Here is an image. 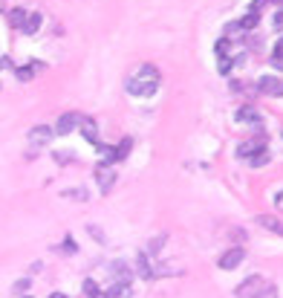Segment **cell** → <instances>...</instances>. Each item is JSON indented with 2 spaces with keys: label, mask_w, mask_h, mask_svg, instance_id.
Instances as JSON below:
<instances>
[{
  "label": "cell",
  "mask_w": 283,
  "mask_h": 298,
  "mask_svg": "<svg viewBox=\"0 0 283 298\" xmlns=\"http://www.w3.org/2000/svg\"><path fill=\"white\" fill-rule=\"evenodd\" d=\"M156 90H159V69L151 67V64L139 67V72L127 78V93H130V96L148 99V96H153Z\"/></svg>",
  "instance_id": "obj_1"
},
{
  "label": "cell",
  "mask_w": 283,
  "mask_h": 298,
  "mask_svg": "<svg viewBox=\"0 0 283 298\" xmlns=\"http://www.w3.org/2000/svg\"><path fill=\"white\" fill-rule=\"evenodd\" d=\"M266 287H269V284H266V278H263V275H252V278H246V281L234 290V296H237V298H257Z\"/></svg>",
  "instance_id": "obj_2"
},
{
  "label": "cell",
  "mask_w": 283,
  "mask_h": 298,
  "mask_svg": "<svg viewBox=\"0 0 283 298\" xmlns=\"http://www.w3.org/2000/svg\"><path fill=\"white\" fill-rule=\"evenodd\" d=\"M95 183H98V191H101V194H110L113 185H116V171L107 165V162L98 165L95 168Z\"/></svg>",
  "instance_id": "obj_3"
},
{
  "label": "cell",
  "mask_w": 283,
  "mask_h": 298,
  "mask_svg": "<svg viewBox=\"0 0 283 298\" xmlns=\"http://www.w3.org/2000/svg\"><path fill=\"white\" fill-rule=\"evenodd\" d=\"M243 261H246V252H243L240 246H234V249H228V252H222V255H220V261H217V266L228 272V269H237V266L243 264Z\"/></svg>",
  "instance_id": "obj_4"
},
{
  "label": "cell",
  "mask_w": 283,
  "mask_h": 298,
  "mask_svg": "<svg viewBox=\"0 0 283 298\" xmlns=\"http://www.w3.org/2000/svg\"><path fill=\"white\" fill-rule=\"evenodd\" d=\"M257 90L263 96H283V81L278 75H263V78H257Z\"/></svg>",
  "instance_id": "obj_5"
},
{
  "label": "cell",
  "mask_w": 283,
  "mask_h": 298,
  "mask_svg": "<svg viewBox=\"0 0 283 298\" xmlns=\"http://www.w3.org/2000/svg\"><path fill=\"white\" fill-rule=\"evenodd\" d=\"M81 119H84V116H78V113H64L61 119L55 122V133H58V136H66V133H72L75 128H78V125H81Z\"/></svg>",
  "instance_id": "obj_6"
},
{
  "label": "cell",
  "mask_w": 283,
  "mask_h": 298,
  "mask_svg": "<svg viewBox=\"0 0 283 298\" xmlns=\"http://www.w3.org/2000/svg\"><path fill=\"white\" fill-rule=\"evenodd\" d=\"M260 151H266V142L263 139H249V142H240L237 145V157L240 160H252L254 154H260Z\"/></svg>",
  "instance_id": "obj_7"
},
{
  "label": "cell",
  "mask_w": 283,
  "mask_h": 298,
  "mask_svg": "<svg viewBox=\"0 0 283 298\" xmlns=\"http://www.w3.org/2000/svg\"><path fill=\"white\" fill-rule=\"evenodd\" d=\"M237 122H249L254 131H263V119H260V113L254 107H240L237 110Z\"/></svg>",
  "instance_id": "obj_8"
},
{
  "label": "cell",
  "mask_w": 283,
  "mask_h": 298,
  "mask_svg": "<svg viewBox=\"0 0 283 298\" xmlns=\"http://www.w3.org/2000/svg\"><path fill=\"white\" fill-rule=\"evenodd\" d=\"M52 136H55V128L38 125V128H32V131H29V142H32V145H46Z\"/></svg>",
  "instance_id": "obj_9"
},
{
  "label": "cell",
  "mask_w": 283,
  "mask_h": 298,
  "mask_svg": "<svg viewBox=\"0 0 283 298\" xmlns=\"http://www.w3.org/2000/svg\"><path fill=\"white\" fill-rule=\"evenodd\" d=\"M81 136L87 139V142H93V145H98V128H95V122L93 119H81Z\"/></svg>",
  "instance_id": "obj_10"
},
{
  "label": "cell",
  "mask_w": 283,
  "mask_h": 298,
  "mask_svg": "<svg viewBox=\"0 0 283 298\" xmlns=\"http://www.w3.org/2000/svg\"><path fill=\"white\" fill-rule=\"evenodd\" d=\"M257 223H260V226H263L266 232H275V234H281V237H283V223H281V220H278V217H269V214H260V217H257Z\"/></svg>",
  "instance_id": "obj_11"
},
{
  "label": "cell",
  "mask_w": 283,
  "mask_h": 298,
  "mask_svg": "<svg viewBox=\"0 0 283 298\" xmlns=\"http://www.w3.org/2000/svg\"><path fill=\"white\" fill-rule=\"evenodd\" d=\"M41 23H44L41 12H29V15H26V23H23V29H21V32H23V35H35L38 29H41Z\"/></svg>",
  "instance_id": "obj_12"
},
{
  "label": "cell",
  "mask_w": 283,
  "mask_h": 298,
  "mask_svg": "<svg viewBox=\"0 0 283 298\" xmlns=\"http://www.w3.org/2000/svg\"><path fill=\"white\" fill-rule=\"evenodd\" d=\"M26 9H21V6H15V9H9V26H15V29H23V23H26Z\"/></svg>",
  "instance_id": "obj_13"
},
{
  "label": "cell",
  "mask_w": 283,
  "mask_h": 298,
  "mask_svg": "<svg viewBox=\"0 0 283 298\" xmlns=\"http://www.w3.org/2000/svg\"><path fill=\"white\" fill-rule=\"evenodd\" d=\"M35 69H41V64H29V67H18V69H15V75H18V81H29L32 75H35Z\"/></svg>",
  "instance_id": "obj_14"
},
{
  "label": "cell",
  "mask_w": 283,
  "mask_h": 298,
  "mask_svg": "<svg viewBox=\"0 0 283 298\" xmlns=\"http://www.w3.org/2000/svg\"><path fill=\"white\" fill-rule=\"evenodd\" d=\"M257 23H260V12H252V9H249V15H246V18L240 21V26H243L246 32H249V29H254Z\"/></svg>",
  "instance_id": "obj_15"
},
{
  "label": "cell",
  "mask_w": 283,
  "mask_h": 298,
  "mask_svg": "<svg viewBox=\"0 0 283 298\" xmlns=\"http://www.w3.org/2000/svg\"><path fill=\"white\" fill-rule=\"evenodd\" d=\"M130 148H133V139L127 136V139H122V142L116 145V160H125L127 154H130Z\"/></svg>",
  "instance_id": "obj_16"
},
{
  "label": "cell",
  "mask_w": 283,
  "mask_h": 298,
  "mask_svg": "<svg viewBox=\"0 0 283 298\" xmlns=\"http://www.w3.org/2000/svg\"><path fill=\"white\" fill-rule=\"evenodd\" d=\"M139 275H142V278H153V275H156V272L151 269V264H148L145 255H139Z\"/></svg>",
  "instance_id": "obj_17"
},
{
  "label": "cell",
  "mask_w": 283,
  "mask_h": 298,
  "mask_svg": "<svg viewBox=\"0 0 283 298\" xmlns=\"http://www.w3.org/2000/svg\"><path fill=\"white\" fill-rule=\"evenodd\" d=\"M64 197H69V200H81V203H84V200H90V194H87L84 188H66V191H64Z\"/></svg>",
  "instance_id": "obj_18"
},
{
  "label": "cell",
  "mask_w": 283,
  "mask_h": 298,
  "mask_svg": "<svg viewBox=\"0 0 283 298\" xmlns=\"http://www.w3.org/2000/svg\"><path fill=\"white\" fill-rule=\"evenodd\" d=\"M98 293H101V290H98V284H95L93 278H87V281H84V296L93 298V296H98Z\"/></svg>",
  "instance_id": "obj_19"
},
{
  "label": "cell",
  "mask_w": 283,
  "mask_h": 298,
  "mask_svg": "<svg viewBox=\"0 0 283 298\" xmlns=\"http://www.w3.org/2000/svg\"><path fill=\"white\" fill-rule=\"evenodd\" d=\"M162 246H165V234H159V237H153V240L148 243V252H151V255H156Z\"/></svg>",
  "instance_id": "obj_20"
},
{
  "label": "cell",
  "mask_w": 283,
  "mask_h": 298,
  "mask_svg": "<svg viewBox=\"0 0 283 298\" xmlns=\"http://www.w3.org/2000/svg\"><path fill=\"white\" fill-rule=\"evenodd\" d=\"M231 67H234V61H231L228 55H222L220 64H217V69H220V75H228V72H231Z\"/></svg>",
  "instance_id": "obj_21"
},
{
  "label": "cell",
  "mask_w": 283,
  "mask_h": 298,
  "mask_svg": "<svg viewBox=\"0 0 283 298\" xmlns=\"http://www.w3.org/2000/svg\"><path fill=\"white\" fill-rule=\"evenodd\" d=\"M29 287H32V281H29V278H21V281H15V287H12V290H15L18 296H23V293H26Z\"/></svg>",
  "instance_id": "obj_22"
},
{
  "label": "cell",
  "mask_w": 283,
  "mask_h": 298,
  "mask_svg": "<svg viewBox=\"0 0 283 298\" xmlns=\"http://www.w3.org/2000/svg\"><path fill=\"white\" fill-rule=\"evenodd\" d=\"M249 162H252V165H266V162H269V154H266V151H260V154H254Z\"/></svg>",
  "instance_id": "obj_23"
},
{
  "label": "cell",
  "mask_w": 283,
  "mask_h": 298,
  "mask_svg": "<svg viewBox=\"0 0 283 298\" xmlns=\"http://www.w3.org/2000/svg\"><path fill=\"white\" fill-rule=\"evenodd\" d=\"M75 249H78V246H75V240H72V237H64V246H61V252H66V255H72Z\"/></svg>",
  "instance_id": "obj_24"
},
{
  "label": "cell",
  "mask_w": 283,
  "mask_h": 298,
  "mask_svg": "<svg viewBox=\"0 0 283 298\" xmlns=\"http://www.w3.org/2000/svg\"><path fill=\"white\" fill-rule=\"evenodd\" d=\"M214 49H217V55H225V52H228V38H220V41H217V46H214Z\"/></svg>",
  "instance_id": "obj_25"
},
{
  "label": "cell",
  "mask_w": 283,
  "mask_h": 298,
  "mask_svg": "<svg viewBox=\"0 0 283 298\" xmlns=\"http://www.w3.org/2000/svg\"><path fill=\"white\" fill-rule=\"evenodd\" d=\"M257 298H278V293H275V287H266V290H263Z\"/></svg>",
  "instance_id": "obj_26"
},
{
  "label": "cell",
  "mask_w": 283,
  "mask_h": 298,
  "mask_svg": "<svg viewBox=\"0 0 283 298\" xmlns=\"http://www.w3.org/2000/svg\"><path fill=\"white\" fill-rule=\"evenodd\" d=\"M87 232L93 234V237H95V240H98V243H104V234H101V229H95V226H90Z\"/></svg>",
  "instance_id": "obj_27"
},
{
  "label": "cell",
  "mask_w": 283,
  "mask_h": 298,
  "mask_svg": "<svg viewBox=\"0 0 283 298\" xmlns=\"http://www.w3.org/2000/svg\"><path fill=\"white\" fill-rule=\"evenodd\" d=\"M266 3H269V0H254V3H252V12H260Z\"/></svg>",
  "instance_id": "obj_28"
},
{
  "label": "cell",
  "mask_w": 283,
  "mask_h": 298,
  "mask_svg": "<svg viewBox=\"0 0 283 298\" xmlns=\"http://www.w3.org/2000/svg\"><path fill=\"white\" fill-rule=\"evenodd\" d=\"M275 206H278V208H281V211H283V191H281V194H278V197H275Z\"/></svg>",
  "instance_id": "obj_29"
},
{
  "label": "cell",
  "mask_w": 283,
  "mask_h": 298,
  "mask_svg": "<svg viewBox=\"0 0 283 298\" xmlns=\"http://www.w3.org/2000/svg\"><path fill=\"white\" fill-rule=\"evenodd\" d=\"M49 298H66V296H61V293H52V296H49Z\"/></svg>",
  "instance_id": "obj_30"
},
{
  "label": "cell",
  "mask_w": 283,
  "mask_h": 298,
  "mask_svg": "<svg viewBox=\"0 0 283 298\" xmlns=\"http://www.w3.org/2000/svg\"><path fill=\"white\" fill-rule=\"evenodd\" d=\"M93 298H110V296H107V293H98V296H93Z\"/></svg>",
  "instance_id": "obj_31"
},
{
  "label": "cell",
  "mask_w": 283,
  "mask_h": 298,
  "mask_svg": "<svg viewBox=\"0 0 283 298\" xmlns=\"http://www.w3.org/2000/svg\"><path fill=\"white\" fill-rule=\"evenodd\" d=\"M3 67H6V64H3V61H0V69H3Z\"/></svg>",
  "instance_id": "obj_32"
},
{
  "label": "cell",
  "mask_w": 283,
  "mask_h": 298,
  "mask_svg": "<svg viewBox=\"0 0 283 298\" xmlns=\"http://www.w3.org/2000/svg\"><path fill=\"white\" fill-rule=\"evenodd\" d=\"M23 298H32V296H23Z\"/></svg>",
  "instance_id": "obj_33"
}]
</instances>
